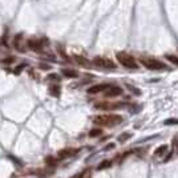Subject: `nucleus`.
Instances as JSON below:
<instances>
[{
	"mask_svg": "<svg viewBox=\"0 0 178 178\" xmlns=\"http://www.w3.org/2000/svg\"><path fill=\"white\" fill-rule=\"evenodd\" d=\"M122 121L124 118L120 115H101V116H96L93 118V122L96 125H101V126H116Z\"/></svg>",
	"mask_w": 178,
	"mask_h": 178,
	"instance_id": "nucleus-1",
	"label": "nucleus"
},
{
	"mask_svg": "<svg viewBox=\"0 0 178 178\" xmlns=\"http://www.w3.org/2000/svg\"><path fill=\"white\" fill-rule=\"evenodd\" d=\"M76 153H77L76 149H65V150H61V152H59V154H57V160H64V158H66V157L75 156Z\"/></svg>",
	"mask_w": 178,
	"mask_h": 178,
	"instance_id": "nucleus-9",
	"label": "nucleus"
},
{
	"mask_svg": "<svg viewBox=\"0 0 178 178\" xmlns=\"http://www.w3.org/2000/svg\"><path fill=\"white\" fill-rule=\"evenodd\" d=\"M166 59L169 60V61L172 63V64H174V65L178 66V56H176V55H167Z\"/></svg>",
	"mask_w": 178,
	"mask_h": 178,
	"instance_id": "nucleus-15",
	"label": "nucleus"
},
{
	"mask_svg": "<svg viewBox=\"0 0 178 178\" xmlns=\"http://www.w3.org/2000/svg\"><path fill=\"white\" fill-rule=\"evenodd\" d=\"M108 88H109L108 84H99V85H93V86H90V88L88 89V93H89V95H97V93L104 92V90L108 89Z\"/></svg>",
	"mask_w": 178,
	"mask_h": 178,
	"instance_id": "nucleus-6",
	"label": "nucleus"
},
{
	"mask_svg": "<svg viewBox=\"0 0 178 178\" xmlns=\"http://www.w3.org/2000/svg\"><path fill=\"white\" fill-rule=\"evenodd\" d=\"M49 93L55 97H59L60 96V86L59 85H51L49 86Z\"/></svg>",
	"mask_w": 178,
	"mask_h": 178,
	"instance_id": "nucleus-13",
	"label": "nucleus"
},
{
	"mask_svg": "<svg viewBox=\"0 0 178 178\" xmlns=\"http://www.w3.org/2000/svg\"><path fill=\"white\" fill-rule=\"evenodd\" d=\"M45 162L48 163L49 166H53V165H56V162H57V161L53 158V157H48V158H45Z\"/></svg>",
	"mask_w": 178,
	"mask_h": 178,
	"instance_id": "nucleus-18",
	"label": "nucleus"
},
{
	"mask_svg": "<svg viewBox=\"0 0 178 178\" xmlns=\"http://www.w3.org/2000/svg\"><path fill=\"white\" fill-rule=\"evenodd\" d=\"M140 63L142 64L145 68L150 69V70H161V69H166V64H163L162 61L153 57H149V56H142L140 57Z\"/></svg>",
	"mask_w": 178,
	"mask_h": 178,
	"instance_id": "nucleus-3",
	"label": "nucleus"
},
{
	"mask_svg": "<svg viewBox=\"0 0 178 178\" xmlns=\"http://www.w3.org/2000/svg\"><path fill=\"white\" fill-rule=\"evenodd\" d=\"M40 68L44 70H48V69H51V65H48V64H40Z\"/></svg>",
	"mask_w": 178,
	"mask_h": 178,
	"instance_id": "nucleus-22",
	"label": "nucleus"
},
{
	"mask_svg": "<svg viewBox=\"0 0 178 178\" xmlns=\"http://www.w3.org/2000/svg\"><path fill=\"white\" fill-rule=\"evenodd\" d=\"M13 60H15V59H13V57H11V56H9L8 59H4V60H3V63H5V64H9V63H12Z\"/></svg>",
	"mask_w": 178,
	"mask_h": 178,
	"instance_id": "nucleus-23",
	"label": "nucleus"
},
{
	"mask_svg": "<svg viewBox=\"0 0 178 178\" xmlns=\"http://www.w3.org/2000/svg\"><path fill=\"white\" fill-rule=\"evenodd\" d=\"M167 152V145H161L158 146L156 150H154V154H156L157 157H161V156H163Z\"/></svg>",
	"mask_w": 178,
	"mask_h": 178,
	"instance_id": "nucleus-10",
	"label": "nucleus"
},
{
	"mask_svg": "<svg viewBox=\"0 0 178 178\" xmlns=\"http://www.w3.org/2000/svg\"><path fill=\"white\" fill-rule=\"evenodd\" d=\"M124 104H109V102H102V104H97L96 109H104V110H110V109H116V108H122Z\"/></svg>",
	"mask_w": 178,
	"mask_h": 178,
	"instance_id": "nucleus-7",
	"label": "nucleus"
},
{
	"mask_svg": "<svg viewBox=\"0 0 178 178\" xmlns=\"http://www.w3.org/2000/svg\"><path fill=\"white\" fill-rule=\"evenodd\" d=\"M165 125H178V120L177 118H170L165 121Z\"/></svg>",
	"mask_w": 178,
	"mask_h": 178,
	"instance_id": "nucleus-19",
	"label": "nucleus"
},
{
	"mask_svg": "<svg viewBox=\"0 0 178 178\" xmlns=\"http://www.w3.org/2000/svg\"><path fill=\"white\" fill-rule=\"evenodd\" d=\"M101 133H102V130L101 129H92L89 132V137H99V136H101Z\"/></svg>",
	"mask_w": 178,
	"mask_h": 178,
	"instance_id": "nucleus-16",
	"label": "nucleus"
},
{
	"mask_svg": "<svg viewBox=\"0 0 178 178\" xmlns=\"http://www.w3.org/2000/svg\"><path fill=\"white\" fill-rule=\"evenodd\" d=\"M27 44H28L29 49H32V51H37L39 52V51H41L43 49V44L36 39H29L28 41H27Z\"/></svg>",
	"mask_w": 178,
	"mask_h": 178,
	"instance_id": "nucleus-8",
	"label": "nucleus"
},
{
	"mask_svg": "<svg viewBox=\"0 0 178 178\" xmlns=\"http://www.w3.org/2000/svg\"><path fill=\"white\" fill-rule=\"evenodd\" d=\"M86 172H88V170H85V172H83L81 174H80V177H79V178H84V177H85V174H86Z\"/></svg>",
	"mask_w": 178,
	"mask_h": 178,
	"instance_id": "nucleus-24",
	"label": "nucleus"
},
{
	"mask_svg": "<svg viewBox=\"0 0 178 178\" xmlns=\"http://www.w3.org/2000/svg\"><path fill=\"white\" fill-rule=\"evenodd\" d=\"M113 147H115V144H110V145L106 146V149H113Z\"/></svg>",
	"mask_w": 178,
	"mask_h": 178,
	"instance_id": "nucleus-25",
	"label": "nucleus"
},
{
	"mask_svg": "<svg viewBox=\"0 0 178 178\" xmlns=\"http://www.w3.org/2000/svg\"><path fill=\"white\" fill-rule=\"evenodd\" d=\"M112 166V161H108V160H105V161H102L101 163H100L99 166H97V170H104V169H108V167Z\"/></svg>",
	"mask_w": 178,
	"mask_h": 178,
	"instance_id": "nucleus-14",
	"label": "nucleus"
},
{
	"mask_svg": "<svg viewBox=\"0 0 178 178\" xmlns=\"http://www.w3.org/2000/svg\"><path fill=\"white\" fill-rule=\"evenodd\" d=\"M176 145V150H178V134L173 138V146Z\"/></svg>",
	"mask_w": 178,
	"mask_h": 178,
	"instance_id": "nucleus-21",
	"label": "nucleus"
},
{
	"mask_svg": "<svg viewBox=\"0 0 178 178\" xmlns=\"http://www.w3.org/2000/svg\"><path fill=\"white\" fill-rule=\"evenodd\" d=\"M104 95H105V97H117V96L122 95V89H121L120 86H112V85H109L108 89L104 90Z\"/></svg>",
	"mask_w": 178,
	"mask_h": 178,
	"instance_id": "nucleus-5",
	"label": "nucleus"
},
{
	"mask_svg": "<svg viewBox=\"0 0 178 178\" xmlns=\"http://www.w3.org/2000/svg\"><path fill=\"white\" fill-rule=\"evenodd\" d=\"M48 80H52V81H59L60 77H59V75L53 73V75H49V76H48Z\"/></svg>",
	"mask_w": 178,
	"mask_h": 178,
	"instance_id": "nucleus-20",
	"label": "nucleus"
},
{
	"mask_svg": "<svg viewBox=\"0 0 178 178\" xmlns=\"http://www.w3.org/2000/svg\"><path fill=\"white\" fill-rule=\"evenodd\" d=\"M93 64L99 68H104V69H116V64L112 61L110 59L102 57V56H97V57L93 59Z\"/></svg>",
	"mask_w": 178,
	"mask_h": 178,
	"instance_id": "nucleus-4",
	"label": "nucleus"
},
{
	"mask_svg": "<svg viewBox=\"0 0 178 178\" xmlns=\"http://www.w3.org/2000/svg\"><path fill=\"white\" fill-rule=\"evenodd\" d=\"M116 57H117V61H118L124 68H126V69H138V64H137V61L134 60L133 56L129 55V53L118 52Z\"/></svg>",
	"mask_w": 178,
	"mask_h": 178,
	"instance_id": "nucleus-2",
	"label": "nucleus"
},
{
	"mask_svg": "<svg viewBox=\"0 0 178 178\" xmlns=\"http://www.w3.org/2000/svg\"><path fill=\"white\" fill-rule=\"evenodd\" d=\"M130 136H132L130 133H124V134H121V136H118V141H120V142H124V141L128 140Z\"/></svg>",
	"mask_w": 178,
	"mask_h": 178,
	"instance_id": "nucleus-17",
	"label": "nucleus"
},
{
	"mask_svg": "<svg viewBox=\"0 0 178 178\" xmlns=\"http://www.w3.org/2000/svg\"><path fill=\"white\" fill-rule=\"evenodd\" d=\"M73 57H75V61H76L77 64H80V65H89V61H88V60H86L85 57H83V56L75 55Z\"/></svg>",
	"mask_w": 178,
	"mask_h": 178,
	"instance_id": "nucleus-11",
	"label": "nucleus"
},
{
	"mask_svg": "<svg viewBox=\"0 0 178 178\" xmlns=\"http://www.w3.org/2000/svg\"><path fill=\"white\" fill-rule=\"evenodd\" d=\"M63 75L66 76V77H70V79H75V77L79 76V73L76 70H72V69H63Z\"/></svg>",
	"mask_w": 178,
	"mask_h": 178,
	"instance_id": "nucleus-12",
	"label": "nucleus"
}]
</instances>
